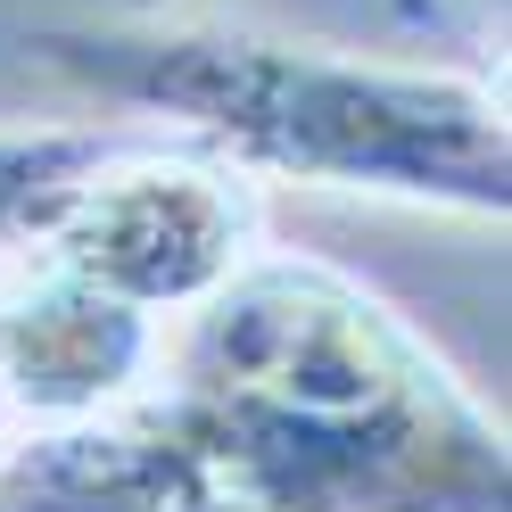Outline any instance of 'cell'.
I'll return each instance as SVG.
<instances>
[{
	"label": "cell",
	"instance_id": "52a82bcc",
	"mask_svg": "<svg viewBox=\"0 0 512 512\" xmlns=\"http://www.w3.org/2000/svg\"><path fill=\"white\" fill-rule=\"evenodd\" d=\"M116 9H124V17H157V9H166V0H116Z\"/></svg>",
	"mask_w": 512,
	"mask_h": 512
},
{
	"label": "cell",
	"instance_id": "8992f818",
	"mask_svg": "<svg viewBox=\"0 0 512 512\" xmlns=\"http://www.w3.org/2000/svg\"><path fill=\"white\" fill-rule=\"evenodd\" d=\"M17 438H25V430L9 422V405H0V471H9V455H17Z\"/></svg>",
	"mask_w": 512,
	"mask_h": 512
},
{
	"label": "cell",
	"instance_id": "3957f363",
	"mask_svg": "<svg viewBox=\"0 0 512 512\" xmlns=\"http://www.w3.org/2000/svg\"><path fill=\"white\" fill-rule=\"evenodd\" d=\"M34 248L83 273L91 290H108L116 306L174 323V314L207 306L265 248V207L232 157L199 141L149 149L116 133V149L75 174V190L58 199Z\"/></svg>",
	"mask_w": 512,
	"mask_h": 512
},
{
	"label": "cell",
	"instance_id": "7a4b0ae2",
	"mask_svg": "<svg viewBox=\"0 0 512 512\" xmlns=\"http://www.w3.org/2000/svg\"><path fill=\"white\" fill-rule=\"evenodd\" d=\"M25 50L116 108L174 116L199 149L232 157L240 174L364 190V199L446 215L512 207L504 100L471 67L331 50L290 34H248V25H166V17L50 25Z\"/></svg>",
	"mask_w": 512,
	"mask_h": 512
},
{
	"label": "cell",
	"instance_id": "5b68a950",
	"mask_svg": "<svg viewBox=\"0 0 512 512\" xmlns=\"http://www.w3.org/2000/svg\"><path fill=\"white\" fill-rule=\"evenodd\" d=\"M108 149H116L108 124H0V256L34 248L75 174Z\"/></svg>",
	"mask_w": 512,
	"mask_h": 512
},
{
	"label": "cell",
	"instance_id": "277c9868",
	"mask_svg": "<svg viewBox=\"0 0 512 512\" xmlns=\"http://www.w3.org/2000/svg\"><path fill=\"white\" fill-rule=\"evenodd\" d=\"M166 323L116 306L42 248L0 256V405L25 438L83 430L133 405L157 372Z\"/></svg>",
	"mask_w": 512,
	"mask_h": 512
},
{
	"label": "cell",
	"instance_id": "6da1fadb",
	"mask_svg": "<svg viewBox=\"0 0 512 512\" xmlns=\"http://www.w3.org/2000/svg\"><path fill=\"white\" fill-rule=\"evenodd\" d=\"M0 512H512L504 422L323 256L256 248L133 405L17 438Z\"/></svg>",
	"mask_w": 512,
	"mask_h": 512
}]
</instances>
